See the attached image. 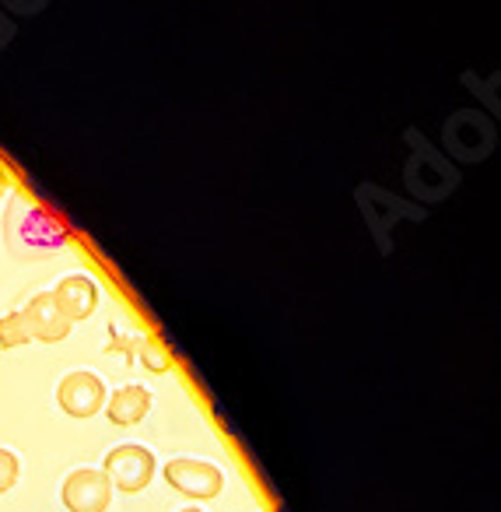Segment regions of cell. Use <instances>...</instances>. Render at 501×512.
Wrapping results in <instances>:
<instances>
[{
  "instance_id": "obj_1",
  "label": "cell",
  "mask_w": 501,
  "mask_h": 512,
  "mask_svg": "<svg viewBox=\"0 0 501 512\" xmlns=\"http://www.w3.org/2000/svg\"><path fill=\"white\" fill-rule=\"evenodd\" d=\"M8 239L22 256H46L67 246V228L32 200H15L8 218Z\"/></svg>"
},
{
  "instance_id": "obj_8",
  "label": "cell",
  "mask_w": 501,
  "mask_h": 512,
  "mask_svg": "<svg viewBox=\"0 0 501 512\" xmlns=\"http://www.w3.org/2000/svg\"><path fill=\"white\" fill-rule=\"evenodd\" d=\"M22 320H25V330H29L32 341H43V344L67 341V334H71V327H74V323L60 313L53 292L32 295V299L25 302V309H22Z\"/></svg>"
},
{
  "instance_id": "obj_6",
  "label": "cell",
  "mask_w": 501,
  "mask_h": 512,
  "mask_svg": "<svg viewBox=\"0 0 501 512\" xmlns=\"http://www.w3.org/2000/svg\"><path fill=\"white\" fill-rule=\"evenodd\" d=\"M106 400H109V393L99 372L74 369L57 383V404H60V411L71 414V418H92V414H99L102 407H106Z\"/></svg>"
},
{
  "instance_id": "obj_4",
  "label": "cell",
  "mask_w": 501,
  "mask_h": 512,
  "mask_svg": "<svg viewBox=\"0 0 501 512\" xmlns=\"http://www.w3.org/2000/svg\"><path fill=\"white\" fill-rule=\"evenodd\" d=\"M155 467V453L148 446H137V442H123V446L109 449L106 460H102V474L123 495H137V491L148 488L151 477H155Z\"/></svg>"
},
{
  "instance_id": "obj_11",
  "label": "cell",
  "mask_w": 501,
  "mask_h": 512,
  "mask_svg": "<svg viewBox=\"0 0 501 512\" xmlns=\"http://www.w3.org/2000/svg\"><path fill=\"white\" fill-rule=\"evenodd\" d=\"M148 411H151V390L141 383L120 386V390L106 400V418L120 428H130V425H137V421H144Z\"/></svg>"
},
{
  "instance_id": "obj_13",
  "label": "cell",
  "mask_w": 501,
  "mask_h": 512,
  "mask_svg": "<svg viewBox=\"0 0 501 512\" xmlns=\"http://www.w3.org/2000/svg\"><path fill=\"white\" fill-rule=\"evenodd\" d=\"M463 81H466V88H470L473 95H480V99L494 109V116L501 120V71L494 74V78H487V81H477L473 74H466Z\"/></svg>"
},
{
  "instance_id": "obj_14",
  "label": "cell",
  "mask_w": 501,
  "mask_h": 512,
  "mask_svg": "<svg viewBox=\"0 0 501 512\" xmlns=\"http://www.w3.org/2000/svg\"><path fill=\"white\" fill-rule=\"evenodd\" d=\"M141 362H144V369H151V372H169L172 355H169V348H165V341H158V337L141 341Z\"/></svg>"
},
{
  "instance_id": "obj_10",
  "label": "cell",
  "mask_w": 501,
  "mask_h": 512,
  "mask_svg": "<svg viewBox=\"0 0 501 512\" xmlns=\"http://www.w3.org/2000/svg\"><path fill=\"white\" fill-rule=\"evenodd\" d=\"M53 299H57L60 313H64L67 320L81 323L99 309L102 292L88 274H67V278H60L57 288H53Z\"/></svg>"
},
{
  "instance_id": "obj_12",
  "label": "cell",
  "mask_w": 501,
  "mask_h": 512,
  "mask_svg": "<svg viewBox=\"0 0 501 512\" xmlns=\"http://www.w3.org/2000/svg\"><path fill=\"white\" fill-rule=\"evenodd\" d=\"M29 341H32V337H29V330H25L22 309L0 316V348H4V351H15V348H25Z\"/></svg>"
},
{
  "instance_id": "obj_16",
  "label": "cell",
  "mask_w": 501,
  "mask_h": 512,
  "mask_svg": "<svg viewBox=\"0 0 501 512\" xmlns=\"http://www.w3.org/2000/svg\"><path fill=\"white\" fill-rule=\"evenodd\" d=\"M4 193H8V172L0 169V197H4Z\"/></svg>"
},
{
  "instance_id": "obj_2",
  "label": "cell",
  "mask_w": 501,
  "mask_h": 512,
  "mask_svg": "<svg viewBox=\"0 0 501 512\" xmlns=\"http://www.w3.org/2000/svg\"><path fill=\"white\" fill-rule=\"evenodd\" d=\"M407 144L414 151H410V162H407V169H403V183L410 186V193L424 197L428 204L445 200L459 186V172L449 165V158H442L428 141H421L417 130L407 134Z\"/></svg>"
},
{
  "instance_id": "obj_5",
  "label": "cell",
  "mask_w": 501,
  "mask_h": 512,
  "mask_svg": "<svg viewBox=\"0 0 501 512\" xmlns=\"http://www.w3.org/2000/svg\"><path fill=\"white\" fill-rule=\"evenodd\" d=\"M60 502L67 512H106L113 502V484L102 467H78L60 484Z\"/></svg>"
},
{
  "instance_id": "obj_17",
  "label": "cell",
  "mask_w": 501,
  "mask_h": 512,
  "mask_svg": "<svg viewBox=\"0 0 501 512\" xmlns=\"http://www.w3.org/2000/svg\"><path fill=\"white\" fill-rule=\"evenodd\" d=\"M179 512H204V509H197V505H186V509H179Z\"/></svg>"
},
{
  "instance_id": "obj_15",
  "label": "cell",
  "mask_w": 501,
  "mask_h": 512,
  "mask_svg": "<svg viewBox=\"0 0 501 512\" xmlns=\"http://www.w3.org/2000/svg\"><path fill=\"white\" fill-rule=\"evenodd\" d=\"M18 474H22V460H18L15 449L0 446V495H8L18 484Z\"/></svg>"
},
{
  "instance_id": "obj_7",
  "label": "cell",
  "mask_w": 501,
  "mask_h": 512,
  "mask_svg": "<svg viewBox=\"0 0 501 512\" xmlns=\"http://www.w3.org/2000/svg\"><path fill=\"white\" fill-rule=\"evenodd\" d=\"M165 481L186 498H218L225 488V474H221L214 463L193 460V456H176V460L165 463Z\"/></svg>"
},
{
  "instance_id": "obj_9",
  "label": "cell",
  "mask_w": 501,
  "mask_h": 512,
  "mask_svg": "<svg viewBox=\"0 0 501 512\" xmlns=\"http://www.w3.org/2000/svg\"><path fill=\"white\" fill-rule=\"evenodd\" d=\"M361 190L372 197V204H379L382 211H372V207H361L365 211V221L368 228L375 232V239H379V249L382 253H389V228L396 225V221H421L424 211L417 204H407V200H396L393 193L379 190V186H361Z\"/></svg>"
},
{
  "instance_id": "obj_3",
  "label": "cell",
  "mask_w": 501,
  "mask_h": 512,
  "mask_svg": "<svg viewBox=\"0 0 501 512\" xmlns=\"http://www.w3.org/2000/svg\"><path fill=\"white\" fill-rule=\"evenodd\" d=\"M442 141H445V151L459 162H484L487 155L494 151V127L484 113L477 109H459L445 120V130H442Z\"/></svg>"
}]
</instances>
